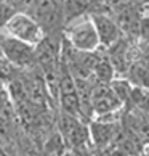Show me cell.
<instances>
[{
  "label": "cell",
  "instance_id": "cell-1",
  "mask_svg": "<svg viewBox=\"0 0 149 156\" xmlns=\"http://www.w3.org/2000/svg\"><path fill=\"white\" fill-rule=\"evenodd\" d=\"M63 37L74 50L80 53H93L100 48V39L90 15L66 24L63 27Z\"/></svg>",
  "mask_w": 149,
  "mask_h": 156
},
{
  "label": "cell",
  "instance_id": "cell-3",
  "mask_svg": "<svg viewBox=\"0 0 149 156\" xmlns=\"http://www.w3.org/2000/svg\"><path fill=\"white\" fill-rule=\"evenodd\" d=\"M24 13H27L37 21L45 36H56V32L63 31V27H64L61 0H32V3Z\"/></svg>",
  "mask_w": 149,
  "mask_h": 156
},
{
  "label": "cell",
  "instance_id": "cell-4",
  "mask_svg": "<svg viewBox=\"0 0 149 156\" xmlns=\"http://www.w3.org/2000/svg\"><path fill=\"white\" fill-rule=\"evenodd\" d=\"M0 47H2V58L13 68L27 69L36 63L34 47H29V45L22 44L19 40H15L2 34Z\"/></svg>",
  "mask_w": 149,
  "mask_h": 156
},
{
  "label": "cell",
  "instance_id": "cell-11",
  "mask_svg": "<svg viewBox=\"0 0 149 156\" xmlns=\"http://www.w3.org/2000/svg\"><path fill=\"white\" fill-rule=\"evenodd\" d=\"M138 34L143 40L149 42V16H143L138 23Z\"/></svg>",
  "mask_w": 149,
  "mask_h": 156
},
{
  "label": "cell",
  "instance_id": "cell-7",
  "mask_svg": "<svg viewBox=\"0 0 149 156\" xmlns=\"http://www.w3.org/2000/svg\"><path fill=\"white\" fill-rule=\"evenodd\" d=\"M91 108H93V118H95L100 116V114L122 109L124 105L114 95L109 84H95L93 92H91Z\"/></svg>",
  "mask_w": 149,
  "mask_h": 156
},
{
  "label": "cell",
  "instance_id": "cell-13",
  "mask_svg": "<svg viewBox=\"0 0 149 156\" xmlns=\"http://www.w3.org/2000/svg\"><path fill=\"white\" fill-rule=\"evenodd\" d=\"M88 2L93 5V10H96V7H101V5L104 3V0H88Z\"/></svg>",
  "mask_w": 149,
  "mask_h": 156
},
{
  "label": "cell",
  "instance_id": "cell-14",
  "mask_svg": "<svg viewBox=\"0 0 149 156\" xmlns=\"http://www.w3.org/2000/svg\"><path fill=\"white\" fill-rule=\"evenodd\" d=\"M56 156H72V151L71 150H64V151H61L59 154H56Z\"/></svg>",
  "mask_w": 149,
  "mask_h": 156
},
{
  "label": "cell",
  "instance_id": "cell-10",
  "mask_svg": "<svg viewBox=\"0 0 149 156\" xmlns=\"http://www.w3.org/2000/svg\"><path fill=\"white\" fill-rule=\"evenodd\" d=\"M16 13V10L11 7V5H8L5 0H0V31L3 29V26L8 23V20L11 18Z\"/></svg>",
  "mask_w": 149,
  "mask_h": 156
},
{
  "label": "cell",
  "instance_id": "cell-5",
  "mask_svg": "<svg viewBox=\"0 0 149 156\" xmlns=\"http://www.w3.org/2000/svg\"><path fill=\"white\" fill-rule=\"evenodd\" d=\"M90 18L96 29V34H98L100 47L109 48L122 39V29H120L119 23L111 18L109 15L103 13L100 10H95L90 13Z\"/></svg>",
  "mask_w": 149,
  "mask_h": 156
},
{
  "label": "cell",
  "instance_id": "cell-15",
  "mask_svg": "<svg viewBox=\"0 0 149 156\" xmlns=\"http://www.w3.org/2000/svg\"><path fill=\"white\" fill-rule=\"evenodd\" d=\"M128 156H141L140 153H133V154H128Z\"/></svg>",
  "mask_w": 149,
  "mask_h": 156
},
{
  "label": "cell",
  "instance_id": "cell-8",
  "mask_svg": "<svg viewBox=\"0 0 149 156\" xmlns=\"http://www.w3.org/2000/svg\"><path fill=\"white\" fill-rule=\"evenodd\" d=\"M93 11V5L88 0H61L63 24H69L82 16H87Z\"/></svg>",
  "mask_w": 149,
  "mask_h": 156
},
{
  "label": "cell",
  "instance_id": "cell-12",
  "mask_svg": "<svg viewBox=\"0 0 149 156\" xmlns=\"http://www.w3.org/2000/svg\"><path fill=\"white\" fill-rule=\"evenodd\" d=\"M140 154L141 156H149V143H144L140 150Z\"/></svg>",
  "mask_w": 149,
  "mask_h": 156
},
{
  "label": "cell",
  "instance_id": "cell-2",
  "mask_svg": "<svg viewBox=\"0 0 149 156\" xmlns=\"http://www.w3.org/2000/svg\"><path fill=\"white\" fill-rule=\"evenodd\" d=\"M0 34L15 40H19V42L29 45V47H37L45 37V32L37 24V21L24 11H16L8 20L7 24L3 26Z\"/></svg>",
  "mask_w": 149,
  "mask_h": 156
},
{
  "label": "cell",
  "instance_id": "cell-9",
  "mask_svg": "<svg viewBox=\"0 0 149 156\" xmlns=\"http://www.w3.org/2000/svg\"><path fill=\"white\" fill-rule=\"evenodd\" d=\"M109 87L111 90L114 92V95H116L120 101H122V105H125L128 100H130V94H131V89H133V85L128 79H120V77H114L111 82H109Z\"/></svg>",
  "mask_w": 149,
  "mask_h": 156
},
{
  "label": "cell",
  "instance_id": "cell-6",
  "mask_svg": "<svg viewBox=\"0 0 149 156\" xmlns=\"http://www.w3.org/2000/svg\"><path fill=\"white\" fill-rule=\"evenodd\" d=\"M88 134H90V145L96 151H101V150H106L116 143V140L120 135V126L100 122V121L91 119L88 122Z\"/></svg>",
  "mask_w": 149,
  "mask_h": 156
}]
</instances>
